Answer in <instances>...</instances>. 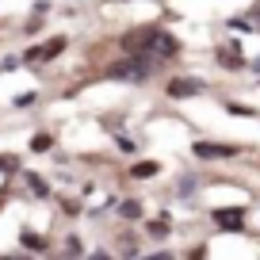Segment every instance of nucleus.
<instances>
[{
	"label": "nucleus",
	"instance_id": "obj_1",
	"mask_svg": "<svg viewBox=\"0 0 260 260\" xmlns=\"http://www.w3.org/2000/svg\"><path fill=\"white\" fill-rule=\"evenodd\" d=\"M161 69H165V61L157 54H126V50H119V57L104 65V77L115 81V84H134V88H142V84H149Z\"/></svg>",
	"mask_w": 260,
	"mask_h": 260
},
{
	"label": "nucleus",
	"instance_id": "obj_2",
	"mask_svg": "<svg viewBox=\"0 0 260 260\" xmlns=\"http://www.w3.org/2000/svg\"><path fill=\"white\" fill-rule=\"evenodd\" d=\"M161 31H165L161 23H138V27H126L115 42H119V50H126V54H153Z\"/></svg>",
	"mask_w": 260,
	"mask_h": 260
},
{
	"label": "nucleus",
	"instance_id": "obj_3",
	"mask_svg": "<svg viewBox=\"0 0 260 260\" xmlns=\"http://www.w3.org/2000/svg\"><path fill=\"white\" fill-rule=\"evenodd\" d=\"M65 50H69V35H50V39L31 42L19 57H23V65H50V61H57Z\"/></svg>",
	"mask_w": 260,
	"mask_h": 260
},
{
	"label": "nucleus",
	"instance_id": "obj_4",
	"mask_svg": "<svg viewBox=\"0 0 260 260\" xmlns=\"http://www.w3.org/2000/svg\"><path fill=\"white\" fill-rule=\"evenodd\" d=\"M245 146L237 142H214V138H195L191 142V157L199 161H230V157H241Z\"/></svg>",
	"mask_w": 260,
	"mask_h": 260
},
{
	"label": "nucleus",
	"instance_id": "obj_5",
	"mask_svg": "<svg viewBox=\"0 0 260 260\" xmlns=\"http://www.w3.org/2000/svg\"><path fill=\"white\" fill-rule=\"evenodd\" d=\"M165 100H172V104H184V100H195L207 92V81L203 77H169V81L161 84Z\"/></svg>",
	"mask_w": 260,
	"mask_h": 260
},
{
	"label": "nucleus",
	"instance_id": "obj_6",
	"mask_svg": "<svg viewBox=\"0 0 260 260\" xmlns=\"http://www.w3.org/2000/svg\"><path fill=\"white\" fill-rule=\"evenodd\" d=\"M211 222L222 230V234H245V226H249V207H241V203L211 207Z\"/></svg>",
	"mask_w": 260,
	"mask_h": 260
},
{
	"label": "nucleus",
	"instance_id": "obj_7",
	"mask_svg": "<svg viewBox=\"0 0 260 260\" xmlns=\"http://www.w3.org/2000/svg\"><path fill=\"white\" fill-rule=\"evenodd\" d=\"M214 61H218V69H226V73H245V69H249V57L241 54L237 42H222V46H214Z\"/></svg>",
	"mask_w": 260,
	"mask_h": 260
},
{
	"label": "nucleus",
	"instance_id": "obj_8",
	"mask_svg": "<svg viewBox=\"0 0 260 260\" xmlns=\"http://www.w3.org/2000/svg\"><path fill=\"white\" fill-rule=\"evenodd\" d=\"M153 54L161 57L165 65H172V61H180V57H184V42H180L176 35H172L169 27H165V31H161V39H157V46H153Z\"/></svg>",
	"mask_w": 260,
	"mask_h": 260
},
{
	"label": "nucleus",
	"instance_id": "obj_9",
	"mask_svg": "<svg viewBox=\"0 0 260 260\" xmlns=\"http://www.w3.org/2000/svg\"><path fill=\"white\" fill-rule=\"evenodd\" d=\"M19 245H23L27 252H39V256L54 252V241H50L42 230H35V226H23V230H19Z\"/></svg>",
	"mask_w": 260,
	"mask_h": 260
},
{
	"label": "nucleus",
	"instance_id": "obj_10",
	"mask_svg": "<svg viewBox=\"0 0 260 260\" xmlns=\"http://www.w3.org/2000/svg\"><path fill=\"white\" fill-rule=\"evenodd\" d=\"M115 214H119L126 226L146 222V203H142V199H134V195H126V199H119V203H115Z\"/></svg>",
	"mask_w": 260,
	"mask_h": 260
},
{
	"label": "nucleus",
	"instance_id": "obj_11",
	"mask_svg": "<svg viewBox=\"0 0 260 260\" xmlns=\"http://www.w3.org/2000/svg\"><path fill=\"white\" fill-rule=\"evenodd\" d=\"M19 180L27 184V191H31L35 199H50V195H54V187H50V180L42 176V172H19Z\"/></svg>",
	"mask_w": 260,
	"mask_h": 260
},
{
	"label": "nucleus",
	"instance_id": "obj_12",
	"mask_svg": "<svg viewBox=\"0 0 260 260\" xmlns=\"http://www.w3.org/2000/svg\"><path fill=\"white\" fill-rule=\"evenodd\" d=\"M122 176L126 180H153V176H161V161H130Z\"/></svg>",
	"mask_w": 260,
	"mask_h": 260
},
{
	"label": "nucleus",
	"instance_id": "obj_13",
	"mask_svg": "<svg viewBox=\"0 0 260 260\" xmlns=\"http://www.w3.org/2000/svg\"><path fill=\"white\" fill-rule=\"evenodd\" d=\"M146 234L153 237V241H169V237H172V214L161 211V218H149L146 222Z\"/></svg>",
	"mask_w": 260,
	"mask_h": 260
},
{
	"label": "nucleus",
	"instance_id": "obj_14",
	"mask_svg": "<svg viewBox=\"0 0 260 260\" xmlns=\"http://www.w3.org/2000/svg\"><path fill=\"white\" fill-rule=\"evenodd\" d=\"M57 146V138L50 134V130H35L31 138H27V149H31L35 157H42V153H50V149Z\"/></svg>",
	"mask_w": 260,
	"mask_h": 260
},
{
	"label": "nucleus",
	"instance_id": "obj_15",
	"mask_svg": "<svg viewBox=\"0 0 260 260\" xmlns=\"http://www.w3.org/2000/svg\"><path fill=\"white\" fill-rule=\"evenodd\" d=\"M195 191H199V176L195 172L176 176V199H195Z\"/></svg>",
	"mask_w": 260,
	"mask_h": 260
},
{
	"label": "nucleus",
	"instance_id": "obj_16",
	"mask_svg": "<svg viewBox=\"0 0 260 260\" xmlns=\"http://www.w3.org/2000/svg\"><path fill=\"white\" fill-rule=\"evenodd\" d=\"M115 149H119L122 157H138V138H134V134H115Z\"/></svg>",
	"mask_w": 260,
	"mask_h": 260
},
{
	"label": "nucleus",
	"instance_id": "obj_17",
	"mask_svg": "<svg viewBox=\"0 0 260 260\" xmlns=\"http://www.w3.org/2000/svg\"><path fill=\"white\" fill-rule=\"evenodd\" d=\"M222 111H230V115H237V119H256V107H249V104H237V100H222Z\"/></svg>",
	"mask_w": 260,
	"mask_h": 260
},
{
	"label": "nucleus",
	"instance_id": "obj_18",
	"mask_svg": "<svg viewBox=\"0 0 260 260\" xmlns=\"http://www.w3.org/2000/svg\"><path fill=\"white\" fill-rule=\"evenodd\" d=\"M115 252H119V256H138V237H134V234H130V230H122V234H119V249H115Z\"/></svg>",
	"mask_w": 260,
	"mask_h": 260
},
{
	"label": "nucleus",
	"instance_id": "obj_19",
	"mask_svg": "<svg viewBox=\"0 0 260 260\" xmlns=\"http://www.w3.org/2000/svg\"><path fill=\"white\" fill-rule=\"evenodd\" d=\"M0 172H4V176H19V172H23V165H19V157L16 153H0Z\"/></svg>",
	"mask_w": 260,
	"mask_h": 260
},
{
	"label": "nucleus",
	"instance_id": "obj_20",
	"mask_svg": "<svg viewBox=\"0 0 260 260\" xmlns=\"http://www.w3.org/2000/svg\"><path fill=\"white\" fill-rule=\"evenodd\" d=\"M61 252H65V256H88V252H84V245H81V234H69V237H65Z\"/></svg>",
	"mask_w": 260,
	"mask_h": 260
},
{
	"label": "nucleus",
	"instance_id": "obj_21",
	"mask_svg": "<svg viewBox=\"0 0 260 260\" xmlns=\"http://www.w3.org/2000/svg\"><path fill=\"white\" fill-rule=\"evenodd\" d=\"M57 207H61L65 218H81V214H84V203H81V199H61Z\"/></svg>",
	"mask_w": 260,
	"mask_h": 260
},
{
	"label": "nucleus",
	"instance_id": "obj_22",
	"mask_svg": "<svg viewBox=\"0 0 260 260\" xmlns=\"http://www.w3.org/2000/svg\"><path fill=\"white\" fill-rule=\"evenodd\" d=\"M39 31H42V16H35V12H31V19L23 23V35H39Z\"/></svg>",
	"mask_w": 260,
	"mask_h": 260
},
{
	"label": "nucleus",
	"instance_id": "obj_23",
	"mask_svg": "<svg viewBox=\"0 0 260 260\" xmlns=\"http://www.w3.org/2000/svg\"><path fill=\"white\" fill-rule=\"evenodd\" d=\"M12 104L16 107H31V104H39V92H23V96H16Z\"/></svg>",
	"mask_w": 260,
	"mask_h": 260
},
{
	"label": "nucleus",
	"instance_id": "obj_24",
	"mask_svg": "<svg viewBox=\"0 0 260 260\" xmlns=\"http://www.w3.org/2000/svg\"><path fill=\"white\" fill-rule=\"evenodd\" d=\"M19 65H23V57H4V61H0V69H4V73H12V69H19Z\"/></svg>",
	"mask_w": 260,
	"mask_h": 260
},
{
	"label": "nucleus",
	"instance_id": "obj_25",
	"mask_svg": "<svg viewBox=\"0 0 260 260\" xmlns=\"http://www.w3.org/2000/svg\"><path fill=\"white\" fill-rule=\"evenodd\" d=\"M207 252H211V249H207V245H191V249H187V252H184V256H187V260H191V256H195V260H199V256H207Z\"/></svg>",
	"mask_w": 260,
	"mask_h": 260
},
{
	"label": "nucleus",
	"instance_id": "obj_26",
	"mask_svg": "<svg viewBox=\"0 0 260 260\" xmlns=\"http://www.w3.org/2000/svg\"><path fill=\"white\" fill-rule=\"evenodd\" d=\"M31 12H35V16H46V12H50V0H39V4H35Z\"/></svg>",
	"mask_w": 260,
	"mask_h": 260
},
{
	"label": "nucleus",
	"instance_id": "obj_27",
	"mask_svg": "<svg viewBox=\"0 0 260 260\" xmlns=\"http://www.w3.org/2000/svg\"><path fill=\"white\" fill-rule=\"evenodd\" d=\"M249 73H252V77H260V57H249Z\"/></svg>",
	"mask_w": 260,
	"mask_h": 260
},
{
	"label": "nucleus",
	"instance_id": "obj_28",
	"mask_svg": "<svg viewBox=\"0 0 260 260\" xmlns=\"http://www.w3.org/2000/svg\"><path fill=\"white\" fill-rule=\"evenodd\" d=\"M119 4H122V0H119ZM153 4H161V0H153Z\"/></svg>",
	"mask_w": 260,
	"mask_h": 260
}]
</instances>
